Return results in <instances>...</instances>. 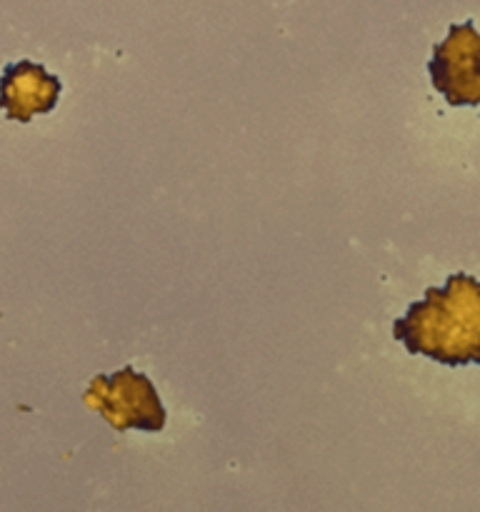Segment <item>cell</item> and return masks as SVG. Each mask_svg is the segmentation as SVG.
<instances>
[{
	"mask_svg": "<svg viewBox=\"0 0 480 512\" xmlns=\"http://www.w3.org/2000/svg\"><path fill=\"white\" fill-rule=\"evenodd\" d=\"M393 338L448 368L480 365V280L453 273L443 288H428L395 320Z\"/></svg>",
	"mask_w": 480,
	"mask_h": 512,
	"instance_id": "cell-1",
	"label": "cell"
},
{
	"mask_svg": "<svg viewBox=\"0 0 480 512\" xmlns=\"http://www.w3.org/2000/svg\"><path fill=\"white\" fill-rule=\"evenodd\" d=\"M83 400L118 433L125 430L160 433L168 420L153 380L143 373H135L130 365L110 375H95Z\"/></svg>",
	"mask_w": 480,
	"mask_h": 512,
	"instance_id": "cell-2",
	"label": "cell"
},
{
	"mask_svg": "<svg viewBox=\"0 0 480 512\" xmlns=\"http://www.w3.org/2000/svg\"><path fill=\"white\" fill-rule=\"evenodd\" d=\"M433 88L453 108L480 105V33L473 20L453 23L428 60Z\"/></svg>",
	"mask_w": 480,
	"mask_h": 512,
	"instance_id": "cell-3",
	"label": "cell"
},
{
	"mask_svg": "<svg viewBox=\"0 0 480 512\" xmlns=\"http://www.w3.org/2000/svg\"><path fill=\"white\" fill-rule=\"evenodd\" d=\"M63 83L33 60L8 63L0 75V110L15 123H30L35 115L50 113L58 105Z\"/></svg>",
	"mask_w": 480,
	"mask_h": 512,
	"instance_id": "cell-4",
	"label": "cell"
}]
</instances>
